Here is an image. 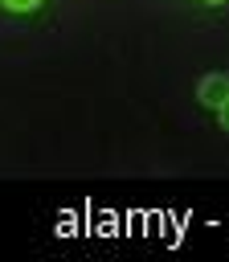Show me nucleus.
Masks as SVG:
<instances>
[{"instance_id":"obj_4","label":"nucleus","mask_w":229,"mask_h":262,"mask_svg":"<svg viewBox=\"0 0 229 262\" xmlns=\"http://www.w3.org/2000/svg\"><path fill=\"white\" fill-rule=\"evenodd\" d=\"M204 4H225V0H204Z\"/></svg>"},{"instance_id":"obj_3","label":"nucleus","mask_w":229,"mask_h":262,"mask_svg":"<svg viewBox=\"0 0 229 262\" xmlns=\"http://www.w3.org/2000/svg\"><path fill=\"white\" fill-rule=\"evenodd\" d=\"M217 119H221V127H225V131H229V98H225V102H221V106H217Z\"/></svg>"},{"instance_id":"obj_2","label":"nucleus","mask_w":229,"mask_h":262,"mask_svg":"<svg viewBox=\"0 0 229 262\" xmlns=\"http://www.w3.org/2000/svg\"><path fill=\"white\" fill-rule=\"evenodd\" d=\"M8 12H33V8H41V0H0Z\"/></svg>"},{"instance_id":"obj_1","label":"nucleus","mask_w":229,"mask_h":262,"mask_svg":"<svg viewBox=\"0 0 229 262\" xmlns=\"http://www.w3.org/2000/svg\"><path fill=\"white\" fill-rule=\"evenodd\" d=\"M196 98H200L204 106H213V111H217V106L229 98V78H225V74H204V78H200V86H196Z\"/></svg>"}]
</instances>
